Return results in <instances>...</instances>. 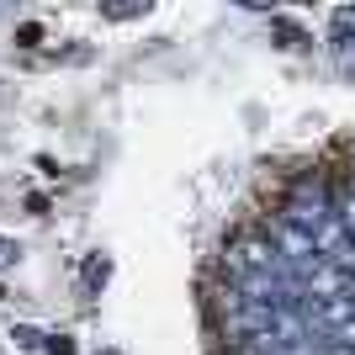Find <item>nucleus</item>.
Instances as JSON below:
<instances>
[{
	"mask_svg": "<svg viewBox=\"0 0 355 355\" xmlns=\"http://www.w3.org/2000/svg\"><path fill=\"white\" fill-rule=\"evenodd\" d=\"M329 37L340 48H355V6H340L334 11V21H329Z\"/></svg>",
	"mask_w": 355,
	"mask_h": 355,
	"instance_id": "f257e3e1",
	"label": "nucleus"
},
{
	"mask_svg": "<svg viewBox=\"0 0 355 355\" xmlns=\"http://www.w3.org/2000/svg\"><path fill=\"white\" fill-rule=\"evenodd\" d=\"M154 0H101V16L106 21H133V16H144Z\"/></svg>",
	"mask_w": 355,
	"mask_h": 355,
	"instance_id": "f03ea898",
	"label": "nucleus"
},
{
	"mask_svg": "<svg viewBox=\"0 0 355 355\" xmlns=\"http://www.w3.org/2000/svg\"><path fill=\"white\" fill-rule=\"evenodd\" d=\"M11 340H16V350H37V345H43V334H37V329H27V324H16Z\"/></svg>",
	"mask_w": 355,
	"mask_h": 355,
	"instance_id": "7ed1b4c3",
	"label": "nucleus"
},
{
	"mask_svg": "<svg viewBox=\"0 0 355 355\" xmlns=\"http://www.w3.org/2000/svg\"><path fill=\"white\" fill-rule=\"evenodd\" d=\"M106 276H112V266H106L101 254H96V260H90V266H85V286H90V292H96V286H101Z\"/></svg>",
	"mask_w": 355,
	"mask_h": 355,
	"instance_id": "20e7f679",
	"label": "nucleus"
},
{
	"mask_svg": "<svg viewBox=\"0 0 355 355\" xmlns=\"http://www.w3.org/2000/svg\"><path fill=\"white\" fill-rule=\"evenodd\" d=\"M43 350L48 355H74V340L69 334H43Z\"/></svg>",
	"mask_w": 355,
	"mask_h": 355,
	"instance_id": "39448f33",
	"label": "nucleus"
},
{
	"mask_svg": "<svg viewBox=\"0 0 355 355\" xmlns=\"http://www.w3.org/2000/svg\"><path fill=\"white\" fill-rule=\"evenodd\" d=\"M16 260H21V244H16V239H0V270H16Z\"/></svg>",
	"mask_w": 355,
	"mask_h": 355,
	"instance_id": "423d86ee",
	"label": "nucleus"
},
{
	"mask_svg": "<svg viewBox=\"0 0 355 355\" xmlns=\"http://www.w3.org/2000/svg\"><path fill=\"white\" fill-rule=\"evenodd\" d=\"M276 37H282L286 48H302V43H308V37H302V32H297L292 21H276Z\"/></svg>",
	"mask_w": 355,
	"mask_h": 355,
	"instance_id": "0eeeda50",
	"label": "nucleus"
},
{
	"mask_svg": "<svg viewBox=\"0 0 355 355\" xmlns=\"http://www.w3.org/2000/svg\"><path fill=\"white\" fill-rule=\"evenodd\" d=\"M239 6H250V11H270L276 0H239Z\"/></svg>",
	"mask_w": 355,
	"mask_h": 355,
	"instance_id": "6e6552de",
	"label": "nucleus"
}]
</instances>
